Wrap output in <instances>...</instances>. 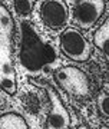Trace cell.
<instances>
[{"mask_svg": "<svg viewBox=\"0 0 109 129\" xmlns=\"http://www.w3.org/2000/svg\"><path fill=\"white\" fill-rule=\"evenodd\" d=\"M13 17L3 5H0V88L9 95L17 90L13 55Z\"/></svg>", "mask_w": 109, "mask_h": 129, "instance_id": "cell-2", "label": "cell"}, {"mask_svg": "<svg viewBox=\"0 0 109 129\" xmlns=\"http://www.w3.org/2000/svg\"><path fill=\"white\" fill-rule=\"evenodd\" d=\"M59 47L66 57L75 62H86L92 55V46L77 29L68 27L59 37Z\"/></svg>", "mask_w": 109, "mask_h": 129, "instance_id": "cell-4", "label": "cell"}, {"mask_svg": "<svg viewBox=\"0 0 109 129\" xmlns=\"http://www.w3.org/2000/svg\"><path fill=\"white\" fill-rule=\"evenodd\" d=\"M43 88H45L50 102V109L47 118H46L45 129H69L72 120H70V115H69L68 109L65 108L60 96L49 85H45Z\"/></svg>", "mask_w": 109, "mask_h": 129, "instance_id": "cell-6", "label": "cell"}, {"mask_svg": "<svg viewBox=\"0 0 109 129\" xmlns=\"http://www.w3.org/2000/svg\"><path fill=\"white\" fill-rule=\"evenodd\" d=\"M19 60L23 70L30 76H37L58 62L56 52L47 42L42 39L35 30L32 23L22 24V43L19 52Z\"/></svg>", "mask_w": 109, "mask_h": 129, "instance_id": "cell-1", "label": "cell"}, {"mask_svg": "<svg viewBox=\"0 0 109 129\" xmlns=\"http://www.w3.org/2000/svg\"><path fill=\"white\" fill-rule=\"evenodd\" d=\"M40 19L50 30H60L69 22V7L65 0H45L40 7Z\"/></svg>", "mask_w": 109, "mask_h": 129, "instance_id": "cell-7", "label": "cell"}, {"mask_svg": "<svg viewBox=\"0 0 109 129\" xmlns=\"http://www.w3.org/2000/svg\"><path fill=\"white\" fill-rule=\"evenodd\" d=\"M105 9V0H77L72 9V22L77 27L89 30L103 16Z\"/></svg>", "mask_w": 109, "mask_h": 129, "instance_id": "cell-5", "label": "cell"}, {"mask_svg": "<svg viewBox=\"0 0 109 129\" xmlns=\"http://www.w3.org/2000/svg\"><path fill=\"white\" fill-rule=\"evenodd\" d=\"M96 105H98V111L103 119L109 118V96L108 93H100L98 99H96Z\"/></svg>", "mask_w": 109, "mask_h": 129, "instance_id": "cell-11", "label": "cell"}, {"mask_svg": "<svg viewBox=\"0 0 109 129\" xmlns=\"http://www.w3.org/2000/svg\"><path fill=\"white\" fill-rule=\"evenodd\" d=\"M108 42H109V20L106 19L93 33V45L98 49H100L103 53H106L108 52Z\"/></svg>", "mask_w": 109, "mask_h": 129, "instance_id": "cell-9", "label": "cell"}, {"mask_svg": "<svg viewBox=\"0 0 109 129\" xmlns=\"http://www.w3.org/2000/svg\"><path fill=\"white\" fill-rule=\"evenodd\" d=\"M36 2L37 0H14V10L20 16H27V14L32 13L33 6Z\"/></svg>", "mask_w": 109, "mask_h": 129, "instance_id": "cell-10", "label": "cell"}, {"mask_svg": "<svg viewBox=\"0 0 109 129\" xmlns=\"http://www.w3.org/2000/svg\"><path fill=\"white\" fill-rule=\"evenodd\" d=\"M100 129H108V126H106V125H105V126H102V128Z\"/></svg>", "mask_w": 109, "mask_h": 129, "instance_id": "cell-13", "label": "cell"}, {"mask_svg": "<svg viewBox=\"0 0 109 129\" xmlns=\"http://www.w3.org/2000/svg\"><path fill=\"white\" fill-rule=\"evenodd\" d=\"M0 129H29V126L22 115L7 112L0 115Z\"/></svg>", "mask_w": 109, "mask_h": 129, "instance_id": "cell-8", "label": "cell"}, {"mask_svg": "<svg viewBox=\"0 0 109 129\" xmlns=\"http://www.w3.org/2000/svg\"><path fill=\"white\" fill-rule=\"evenodd\" d=\"M76 129H89V126H88V125H79Z\"/></svg>", "mask_w": 109, "mask_h": 129, "instance_id": "cell-12", "label": "cell"}, {"mask_svg": "<svg viewBox=\"0 0 109 129\" xmlns=\"http://www.w3.org/2000/svg\"><path fill=\"white\" fill-rule=\"evenodd\" d=\"M54 79L65 92L76 99L91 95V82L86 73L76 66H63L54 70Z\"/></svg>", "mask_w": 109, "mask_h": 129, "instance_id": "cell-3", "label": "cell"}]
</instances>
